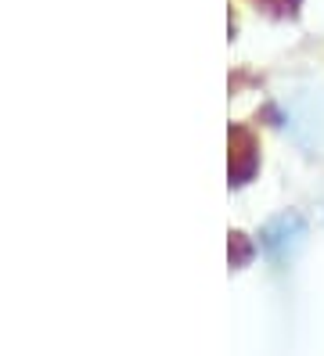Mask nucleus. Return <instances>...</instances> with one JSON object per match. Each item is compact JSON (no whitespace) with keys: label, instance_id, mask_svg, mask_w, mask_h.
I'll use <instances>...</instances> for the list:
<instances>
[{"label":"nucleus","instance_id":"nucleus-1","mask_svg":"<svg viewBox=\"0 0 324 356\" xmlns=\"http://www.w3.org/2000/svg\"><path fill=\"white\" fill-rule=\"evenodd\" d=\"M259 4H270V11H274V15H295L299 0H259Z\"/></svg>","mask_w":324,"mask_h":356}]
</instances>
